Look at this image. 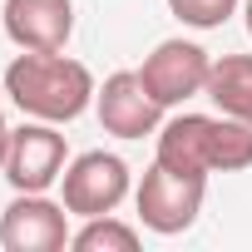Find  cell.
I'll use <instances>...</instances> for the list:
<instances>
[{
  "label": "cell",
  "instance_id": "5",
  "mask_svg": "<svg viewBox=\"0 0 252 252\" xmlns=\"http://www.w3.org/2000/svg\"><path fill=\"white\" fill-rule=\"evenodd\" d=\"M60 188H64V208L74 218H104V213H114L124 198H129V163L119 154L89 149V154L69 158Z\"/></svg>",
  "mask_w": 252,
  "mask_h": 252
},
{
  "label": "cell",
  "instance_id": "3",
  "mask_svg": "<svg viewBox=\"0 0 252 252\" xmlns=\"http://www.w3.org/2000/svg\"><path fill=\"white\" fill-rule=\"evenodd\" d=\"M203 198H208V178L198 173H178L168 163L154 158V168L144 173L134 203H139V222L158 237H173V232H188L203 213Z\"/></svg>",
  "mask_w": 252,
  "mask_h": 252
},
{
  "label": "cell",
  "instance_id": "14",
  "mask_svg": "<svg viewBox=\"0 0 252 252\" xmlns=\"http://www.w3.org/2000/svg\"><path fill=\"white\" fill-rule=\"evenodd\" d=\"M242 15H247V35H252V0H247V5H242Z\"/></svg>",
  "mask_w": 252,
  "mask_h": 252
},
{
  "label": "cell",
  "instance_id": "4",
  "mask_svg": "<svg viewBox=\"0 0 252 252\" xmlns=\"http://www.w3.org/2000/svg\"><path fill=\"white\" fill-rule=\"evenodd\" d=\"M5 178L15 193H50L64 168H69V149H64V134L45 119H30L20 129H10V149H5Z\"/></svg>",
  "mask_w": 252,
  "mask_h": 252
},
{
  "label": "cell",
  "instance_id": "1",
  "mask_svg": "<svg viewBox=\"0 0 252 252\" xmlns=\"http://www.w3.org/2000/svg\"><path fill=\"white\" fill-rule=\"evenodd\" d=\"M5 94L10 104L25 114V119H45V124H69L79 119L99 84L94 74L69 60L64 50H20L10 64H5Z\"/></svg>",
  "mask_w": 252,
  "mask_h": 252
},
{
  "label": "cell",
  "instance_id": "12",
  "mask_svg": "<svg viewBox=\"0 0 252 252\" xmlns=\"http://www.w3.org/2000/svg\"><path fill=\"white\" fill-rule=\"evenodd\" d=\"M168 10H173L183 25H193V30H218V25L237 10V0H168Z\"/></svg>",
  "mask_w": 252,
  "mask_h": 252
},
{
  "label": "cell",
  "instance_id": "2",
  "mask_svg": "<svg viewBox=\"0 0 252 252\" xmlns=\"http://www.w3.org/2000/svg\"><path fill=\"white\" fill-rule=\"evenodd\" d=\"M158 163L178 173H242L252 168V124L227 114H178L158 129Z\"/></svg>",
  "mask_w": 252,
  "mask_h": 252
},
{
  "label": "cell",
  "instance_id": "7",
  "mask_svg": "<svg viewBox=\"0 0 252 252\" xmlns=\"http://www.w3.org/2000/svg\"><path fill=\"white\" fill-rule=\"evenodd\" d=\"M0 247L5 252H64L69 208L45 193H15V203L0 213Z\"/></svg>",
  "mask_w": 252,
  "mask_h": 252
},
{
  "label": "cell",
  "instance_id": "6",
  "mask_svg": "<svg viewBox=\"0 0 252 252\" xmlns=\"http://www.w3.org/2000/svg\"><path fill=\"white\" fill-rule=\"evenodd\" d=\"M208 69H213V55L203 45H193V40H163L144 60L139 79L149 84V94L163 109H173V104H188V99H198L208 89Z\"/></svg>",
  "mask_w": 252,
  "mask_h": 252
},
{
  "label": "cell",
  "instance_id": "9",
  "mask_svg": "<svg viewBox=\"0 0 252 252\" xmlns=\"http://www.w3.org/2000/svg\"><path fill=\"white\" fill-rule=\"evenodd\" d=\"M5 35L20 50H64L74 35V5L69 0H5Z\"/></svg>",
  "mask_w": 252,
  "mask_h": 252
},
{
  "label": "cell",
  "instance_id": "8",
  "mask_svg": "<svg viewBox=\"0 0 252 252\" xmlns=\"http://www.w3.org/2000/svg\"><path fill=\"white\" fill-rule=\"evenodd\" d=\"M94 109H99L104 134H114V139L158 134V119H163V104L149 94V84L139 79V69L109 74V79L99 84V94H94Z\"/></svg>",
  "mask_w": 252,
  "mask_h": 252
},
{
  "label": "cell",
  "instance_id": "13",
  "mask_svg": "<svg viewBox=\"0 0 252 252\" xmlns=\"http://www.w3.org/2000/svg\"><path fill=\"white\" fill-rule=\"evenodd\" d=\"M5 149H10V124H5V109H0V163H5Z\"/></svg>",
  "mask_w": 252,
  "mask_h": 252
},
{
  "label": "cell",
  "instance_id": "11",
  "mask_svg": "<svg viewBox=\"0 0 252 252\" xmlns=\"http://www.w3.org/2000/svg\"><path fill=\"white\" fill-rule=\"evenodd\" d=\"M69 247H74V252H134V247H139V227L119 222L114 213L84 218V227L69 232Z\"/></svg>",
  "mask_w": 252,
  "mask_h": 252
},
{
  "label": "cell",
  "instance_id": "10",
  "mask_svg": "<svg viewBox=\"0 0 252 252\" xmlns=\"http://www.w3.org/2000/svg\"><path fill=\"white\" fill-rule=\"evenodd\" d=\"M203 94L218 104V114H227L237 124H252V55H222V60H213Z\"/></svg>",
  "mask_w": 252,
  "mask_h": 252
}]
</instances>
